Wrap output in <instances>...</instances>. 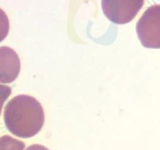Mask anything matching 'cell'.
<instances>
[{"label": "cell", "mask_w": 160, "mask_h": 150, "mask_svg": "<svg viewBox=\"0 0 160 150\" xmlns=\"http://www.w3.org/2000/svg\"><path fill=\"white\" fill-rule=\"evenodd\" d=\"M24 148V142L8 135L4 136L0 141V150H23Z\"/></svg>", "instance_id": "4"}, {"label": "cell", "mask_w": 160, "mask_h": 150, "mask_svg": "<svg viewBox=\"0 0 160 150\" xmlns=\"http://www.w3.org/2000/svg\"><path fill=\"white\" fill-rule=\"evenodd\" d=\"M45 112L41 103L32 96L20 95L8 103L6 123L9 131L21 138H29L42 130Z\"/></svg>", "instance_id": "1"}, {"label": "cell", "mask_w": 160, "mask_h": 150, "mask_svg": "<svg viewBox=\"0 0 160 150\" xmlns=\"http://www.w3.org/2000/svg\"><path fill=\"white\" fill-rule=\"evenodd\" d=\"M144 1H102V8L106 17L117 24H124L134 20Z\"/></svg>", "instance_id": "3"}, {"label": "cell", "mask_w": 160, "mask_h": 150, "mask_svg": "<svg viewBox=\"0 0 160 150\" xmlns=\"http://www.w3.org/2000/svg\"><path fill=\"white\" fill-rule=\"evenodd\" d=\"M25 150H49V149L47 148L46 147L43 146V145H30L29 147H28Z\"/></svg>", "instance_id": "5"}, {"label": "cell", "mask_w": 160, "mask_h": 150, "mask_svg": "<svg viewBox=\"0 0 160 150\" xmlns=\"http://www.w3.org/2000/svg\"><path fill=\"white\" fill-rule=\"evenodd\" d=\"M141 43L145 48H160V5L148 7L136 25Z\"/></svg>", "instance_id": "2"}]
</instances>
